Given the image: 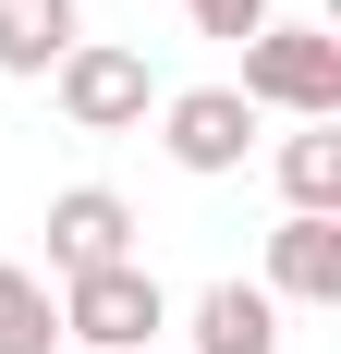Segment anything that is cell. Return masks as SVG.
<instances>
[{
    "label": "cell",
    "instance_id": "cell-1",
    "mask_svg": "<svg viewBox=\"0 0 341 354\" xmlns=\"http://www.w3.org/2000/svg\"><path fill=\"white\" fill-rule=\"evenodd\" d=\"M244 110L341 122V37L329 25H256L244 37Z\"/></svg>",
    "mask_w": 341,
    "mask_h": 354
},
{
    "label": "cell",
    "instance_id": "cell-2",
    "mask_svg": "<svg viewBox=\"0 0 341 354\" xmlns=\"http://www.w3.org/2000/svg\"><path fill=\"white\" fill-rule=\"evenodd\" d=\"M159 330H170V293H159V269H146V257L61 281V342H86V354H135V342H159Z\"/></svg>",
    "mask_w": 341,
    "mask_h": 354
},
{
    "label": "cell",
    "instance_id": "cell-3",
    "mask_svg": "<svg viewBox=\"0 0 341 354\" xmlns=\"http://www.w3.org/2000/svg\"><path fill=\"white\" fill-rule=\"evenodd\" d=\"M49 86H61V122H73V135H135V122H146V49L73 37L61 62H49Z\"/></svg>",
    "mask_w": 341,
    "mask_h": 354
},
{
    "label": "cell",
    "instance_id": "cell-4",
    "mask_svg": "<svg viewBox=\"0 0 341 354\" xmlns=\"http://www.w3.org/2000/svg\"><path fill=\"white\" fill-rule=\"evenodd\" d=\"M159 147L183 159V171H244V147H256L244 86H183V98L159 110Z\"/></svg>",
    "mask_w": 341,
    "mask_h": 354
},
{
    "label": "cell",
    "instance_id": "cell-5",
    "mask_svg": "<svg viewBox=\"0 0 341 354\" xmlns=\"http://www.w3.org/2000/svg\"><path fill=\"white\" fill-rule=\"evenodd\" d=\"M135 257V208L110 196V183H73V196H49V269L61 281H86V269H122Z\"/></svg>",
    "mask_w": 341,
    "mask_h": 354
},
{
    "label": "cell",
    "instance_id": "cell-6",
    "mask_svg": "<svg viewBox=\"0 0 341 354\" xmlns=\"http://www.w3.org/2000/svg\"><path fill=\"white\" fill-rule=\"evenodd\" d=\"M269 306H341V220H317V208H293L269 232Z\"/></svg>",
    "mask_w": 341,
    "mask_h": 354
},
{
    "label": "cell",
    "instance_id": "cell-7",
    "mask_svg": "<svg viewBox=\"0 0 341 354\" xmlns=\"http://www.w3.org/2000/svg\"><path fill=\"white\" fill-rule=\"evenodd\" d=\"M195 354H280V306L256 281H207L195 293Z\"/></svg>",
    "mask_w": 341,
    "mask_h": 354
},
{
    "label": "cell",
    "instance_id": "cell-8",
    "mask_svg": "<svg viewBox=\"0 0 341 354\" xmlns=\"http://www.w3.org/2000/svg\"><path fill=\"white\" fill-rule=\"evenodd\" d=\"M73 49V0H0V73H49Z\"/></svg>",
    "mask_w": 341,
    "mask_h": 354
},
{
    "label": "cell",
    "instance_id": "cell-9",
    "mask_svg": "<svg viewBox=\"0 0 341 354\" xmlns=\"http://www.w3.org/2000/svg\"><path fill=\"white\" fill-rule=\"evenodd\" d=\"M0 354H61V293L0 257Z\"/></svg>",
    "mask_w": 341,
    "mask_h": 354
},
{
    "label": "cell",
    "instance_id": "cell-10",
    "mask_svg": "<svg viewBox=\"0 0 341 354\" xmlns=\"http://www.w3.org/2000/svg\"><path fill=\"white\" fill-rule=\"evenodd\" d=\"M280 196H293V208H317V220L341 208V122H305V135H280Z\"/></svg>",
    "mask_w": 341,
    "mask_h": 354
},
{
    "label": "cell",
    "instance_id": "cell-11",
    "mask_svg": "<svg viewBox=\"0 0 341 354\" xmlns=\"http://www.w3.org/2000/svg\"><path fill=\"white\" fill-rule=\"evenodd\" d=\"M183 12H195V37H256L269 25V0H183Z\"/></svg>",
    "mask_w": 341,
    "mask_h": 354
},
{
    "label": "cell",
    "instance_id": "cell-12",
    "mask_svg": "<svg viewBox=\"0 0 341 354\" xmlns=\"http://www.w3.org/2000/svg\"><path fill=\"white\" fill-rule=\"evenodd\" d=\"M135 354H159V342H135Z\"/></svg>",
    "mask_w": 341,
    "mask_h": 354
}]
</instances>
